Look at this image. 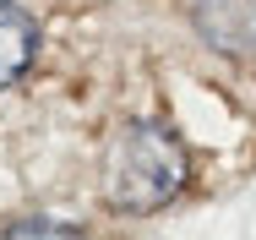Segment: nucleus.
Returning a JSON list of instances; mask_svg holds the SVG:
<instances>
[{
    "mask_svg": "<svg viewBox=\"0 0 256 240\" xmlns=\"http://www.w3.org/2000/svg\"><path fill=\"white\" fill-rule=\"evenodd\" d=\"M0 240H82L71 224H54V218H28V224H11Z\"/></svg>",
    "mask_w": 256,
    "mask_h": 240,
    "instance_id": "20e7f679",
    "label": "nucleus"
},
{
    "mask_svg": "<svg viewBox=\"0 0 256 240\" xmlns=\"http://www.w3.org/2000/svg\"><path fill=\"white\" fill-rule=\"evenodd\" d=\"M191 153L164 120H126L98 158V191L114 213H158L186 191Z\"/></svg>",
    "mask_w": 256,
    "mask_h": 240,
    "instance_id": "f257e3e1",
    "label": "nucleus"
},
{
    "mask_svg": "<svg viewBox=\"0 0 256 240\" xmlns=\"http://www.w3.org/2000/svg\"><path fill=\"white\" fill-rule=\"evenodd\" d=\"M191 22L229 60H251L256 55V0H191Z\"/></svg>",
    "mask_w": 256,
    "mask_h": 240,
    "instance_id": "f03ea898",
    "label": "nucleus"
},
{
    "mask_svg": "<svg viewBox=\"0 0 256 240\" xmlns=\"http://www.w3.org/2000/svg\"><path fill=\"white\" fill-rule=\"evenodd\" d=\"M33 55H38V28H33V17H28L22 6L0 0V88H11V82L33 66Z\"/></svg>",
    "mask_w": 256,
    "mask_h": 240,
    "instance_id": "7ed1b4c3",
    "label": "nucleus"
}]
</instances>
